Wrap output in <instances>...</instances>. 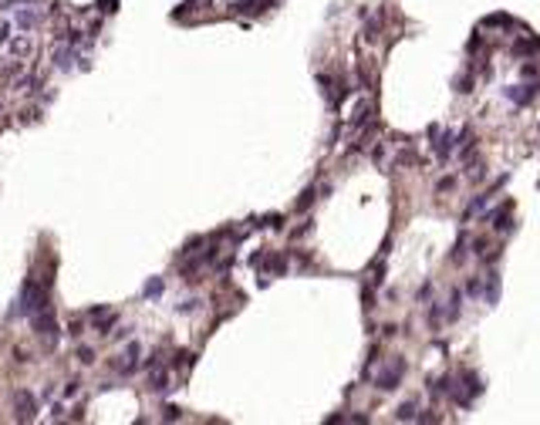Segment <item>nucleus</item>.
Segmentation results:
<instances>
[{
    "label": "nucleus",
    "instance_id": "nucleus-1",
    "mask_svg": "<svg viewBox=\"0 0 540 425\" xmlns=\"http://www.w3.org/2000/svg\"><path fill=\"white\" fill-rule=\"evenodd\" d=\"M48 304V287L41 290V283L37 280H24L20 287V297H17V307H14V314H20V317H31L34 311H41Z\"/></svg>",
    "mask_w": 540,
    "mask_h": 425
},
{
    "label": "nucleus",
    "instance_id": "nucleus-2",
    "mask_svg": "<svg viewBox=\"0 0 540 425\" xmlns=\"http://www.w3.org/2000/svg\"><path fill=\"white\" fill-rule=\"evenodd\" d=\"M31 324H34L37 338H41L48 348H54V344H58L61 331H58V321H54V311H51V304H44L41 311H34V314H31Z\"/></svg>",
    "mask_w": 540,
    "mask_h": 425
},
{
    "label": "nucleus",
    "instance_id": "nucleus-3",
    "mask_svg": "<svg viewBox=\"0 0 540 425\" xmlns=\"http://www.w3.org/2000/svg\"><path fill=\"white\" fill-rule=\"evenodd\" d=\"M402 371H405V361H402V358H395L392 364H385V371L375 378V385H378L382 392H392V388H399V381H402Z\"/></svg>",
    "mask_w": 540,
    "mask_h": 425
},
{
    "label": "nucleus",
    "instance_id": "nucleus-4",
    "mask_svg": "<svg viewBox=\"0 0 540 425\" xmlns=\"http://www.w3.org/2000/svg\"><path fill=\"white\" fill-rule=\"evenodd\" d=\"M14 405H17V419H20V422H31V419H34V412H37V398H34L27 388L14 392Z\"/></svg>",
    "mask_w": 540,
    "mask_h": 425
},
{
    "label": "nucleus",
    "instance_id": "nucleus-5",
    "mask_svg": "<svg viewBox=\"0 0 540 425\" xmlns=\"http://www.w3.org/2000/svg\"><path fill=\"white\" fill-rule=\"evenodd\" d=\"M78 44H68V41H58V48H54V68L58 71H71L74 68V61H78V51H74Z\"/></svg>",
    "mask_w": 540,
    "mask_h": 425
},
{
    "label": "nucleus",
    "instance_id": "nucleus-6",
    "mask_svg": "<svg viewBox=\"0 0 540 425\" xmlns=\"http://www.w3.org/2000/svg\"><path fill=\"white\" fill-rule=\"evenodd\" d=\"M138 358H142V344L138 341H129V348H125V354H122V361L115 364L122 375H132L135 368H138Z\"/></svg>",
    "mask_w": 540,
    "mask_h": 425
},
{
    "label": "nucleus",
    "instance_id": "nucleus-7",
    "mask_svg": "<svg viewBox=\"0 0 540 425\" xmlns=\"http://www.w3.org/2000/svg\"><path fill=\"white\" fill-rule=\"evenodd\" d=\"M91 321H95V331H98V334H108V331L115 327L118 314H115V311H105V307H95V311H91Z\"/></svg>",
    "mask_w": 540,
    "mask_h": 425
},
{
    "label": "nucleus",
    "instance_id": "nucleus-8",
    "mask_svg": "<svg viewBox=\"0 0 540 425\" xmlns=\"http://www.w3.org/2000/svg\"><path fill=\"white\" fill-rule=\"evenodd\" d=\"M149 388L155 392V395H166L169 392V371L159 364V368H152V375H149Z\"/></svg>",
    "mask_w": 540,
    "mask_h": 425
},
{
    "label": "nucleus",
    "instance_id": "nucleus-9",
    "mask_svg": "<svg viewBox=\"0 0 540 425\" xmlns=\"http://www.w3.org/2000/svg\"><path fill=\"white\" fill-rule=\"evenodd\" d=\"M14 24L20 31H31V27L41 24V10H14Z\"/></svg>",
    "mask_w": 540,
    "mask_h": 425
},
{
    "label": "nucleus",
    "instance_id": "nucleus-10",
    "mask_svg": "<svg viewBox=\"0 0 540 425\" xmlns=\"http://www.w3.org/2000/svg\"><path fill=\"white\" fill-rule=\"evenodd\" d=\"M7 48H10V54H14V58H27V54L34 51V41H31V37H14Z\"/></svg>",
    "mask_w": 540,
    "mask_h": 425
},
{
    "label": "nucleus",
    "instance_id": "nucleus-11",
    "mask_svg": "<svg viewBox=\"0 0 540 425\" xmlns=\"http://www.w3.org/2000/svg\"><path fill=\"white\" fill-rule=\"evenodd\" d=\"M510 210H513V206H510V203H503V206H500V210L493 212V226H496V229H500V233H506V229H510V226H513V223H510Z\"/></svg>",
    "mask_w": 540,
    "mask_h": 425
},
{
    "label": "nucleus",
    "instance_id": "nucleus-12",
    "mask_svg": "<svg viewBox=\"0 0 540 425\" xmlns=\"http://www.w3.org/2000/svg\"><path fill=\"white\" fill-rule=\"evenodd\" d=\"M534 91H537V84H520V88H510L506 95L513 98V101H530L534 98Z\"/></svg>",
    "mask_w": 540,
    "mask_h": 425
},
{
    "label": "nucleus",
    "instance_id": "nucleus-13",
    "mask_svg": "<svg viewBox=\"0 0 540 425\" xmlns=\"http://www.w3.org/2000/svg\"><path fill=\"white\" fill-rule=\"evenodd\" d=\"M395 419H399V422H412V419H415V405H412V402L402 405V409L395 412Z\"/></svg>",
    "mask_w": 540,
    "mask_h": 425
},
{
    "label": "nucleus",
    "instance_id": "nucleus-14",
    "mask_svg": "<svg viewBox=\"0 0 540 425\" xmlns=\"http://www.w3.org/2000/svg\"><path fill=\"white\" fill-rule=\"evenodd\" d=\"M159 294H162V280H159V277H152V280L145 283V297H159Z\"/></svg>",
    "mask_w": 540,
    "mask_h": 425
},
{
    "label": "nucleus",
    "instance_id": "nucleus-15",
    "mask_svg": "<svg viewBox=\"0 0 540 425\" xmlns=\"http://www.w3.org/2000/svg\"><path fill=\"white\" fill-rule=\"evenodd\" d=\"M162 419H166V422H172V419H183V409H176V405H166Z\"/></svg>",
    "mask_w": 540,
    "mask_h": 425
},
{
    "label": "nucleus",
    "instance_id": "nucleus-16",
    "mask_svg": "<svg viewBox=\"0 0 540 425\" xmlns=\"http://www.w3.org/2000/svg\"><path fill=\"white\" fill-rule=\"evenodd\" d=\"M78 388H81V381H78V378H71V381L65 385V398H74V395H78Z\"/></svg>",
    "mask_w": 540,
    "mask_h": 425
},
{
    "label": "nucleus",
    "instance_id": "nucleus-17",
    "mask_svg": "<svg viewBox=\"0 0 540 425\" xmlns=\"http://www.w3.org/2000/svg\"><path fill=\"white\" fill-rule=\"evenodd\" d=\"M311 203H314V189H307V193H304V196L297 199V210H307Z\"/></svg>",
    "mask_w": 540,
    "mask_h": 425
},
{
    "label": "nucleus",
    "instance_id": "nucleus-18",
    "mask_svg": "<svg viewBox=\"0 0 540 425\" xmlns=\"http://www.w3.org/2000/svg\"><path fill=\"white\" fill-rule=\"evenodd\" d=\"M20 3H41V0H3V10H17Z\"/></svg>",
    "mask_w": 540,
    "mask_h": 425
},
{
    "label": "nucleus",
    "instance_id": "nucleus-19",
    "mask_svg": "<svg viewBox=\"0 0 540 425\" xmlns=\"http://www.w3.org/2000/svg\"><path fill=\"white\" fill-rule=\"evenodd\" d=\"M78 358H81L84 364H91V361H95V351H91V348H78Z\"/></svg>",
    "mask_w": 540,
    "mask_h": 425
},
{
    "label": "nucleus",
    "instance_id": "nucleus-20",
    "mask_svg": "<svg viewBox=\"0 0 540 425\" xmlns=\"http://www.w3.org/2000/svg\"><path fill=\"white\" fill-rule=\"evenodd\" d=\"M98 7H101L105 14H112V10H115V0H98Z\"/></svg>",
    "mask_w": 540,
    "mask_h": 425
},
{
    "label": "nucleus",
    "instance_id": "nucleus-21",
    "mask_svg": "<svg viewBox=\"0 0 540 425\" xmlns=\"http://www.w3.org/2000/svg\"><path fill=\"white\" fill-rule=\"evenodd\" d=\"M196 304H200V300H186V304H183V307H179V314H189V311H193V307H196Z\"/></svg>",
    "mask_w": 540,
    "mask_h": 425
}]
</instances>
